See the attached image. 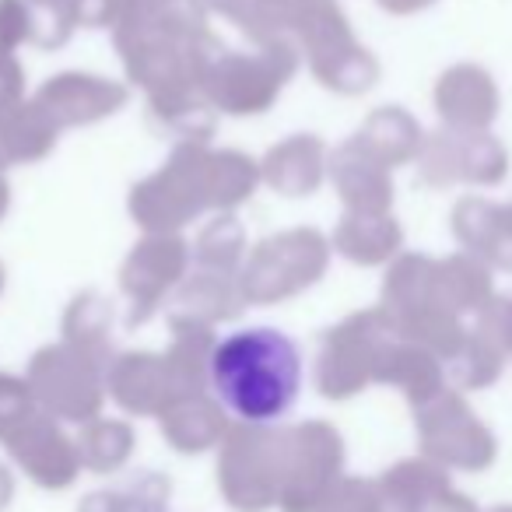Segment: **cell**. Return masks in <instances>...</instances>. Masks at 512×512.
Here are the masks:
<instances>
[{"label":"cell","instance_id":"obj_1","mask_svg":"<svg viewBox=\"0 0 512 512\" xmlns=\"http://www.w3.org/2000/svg\"><path fill=\"white\" fill-rule=\"evenodd\" d=\"M207 379L232 418L274 425L302 393V351L278 327H242L211 348Z\"/></svg>","mask_w":512,"mask_h":512}]
</instances>
